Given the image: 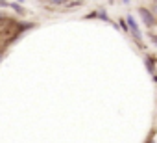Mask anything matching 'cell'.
Wrapping results in <instances>:
<instances>
[{
	"instance_id": "cell-1",
	"label": "cell",
	"mask_w": 157,
	"mask_h": 143,
	"mask_svg": "<svg viewBox=\"0 0 157 143\" xmlns=\"http://www.w3.org/2000/svg\"><path fill=\"white\" fill-rule=\"evenodd\" d=\"M128 22L131 24V30H133V34H135L137 37H140V35H139V30H137V24H135V21H133L131 17H128Z\"/></svg>"
},
{
	"instance_id": "cell-2",
	"label": "cell",
	"mask_w": 157,
	"mask_h": 143,
	"mask_svg": "<svg viewBox=\"0 0 157 143\" xmlns=\"http://www.w3.org/2000/svg\"><path fill=\"white\" fill-rule=\"evenodd\" d=\"M140 13H142V17H144V21H146L148 24H151V15H150V11H146V10H142Z\"/></svg>"
}]
</instances>
